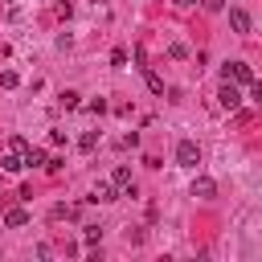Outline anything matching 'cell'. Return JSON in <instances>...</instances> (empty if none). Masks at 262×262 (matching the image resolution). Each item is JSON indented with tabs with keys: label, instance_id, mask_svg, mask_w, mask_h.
<instances>
[{
	"label": "cell",
	"instance_id": "cell-1",
	"mask_svg": "<svg viewBox=\"0 0 262 262\" xmlns=\"http://www.w3.org/2000/svg\"><path fill=\"white\" fill-rule=\"evenodd\" d=\"M176 164H180V168H196V164H201V147H196L192 139H180V143H176Z\"/></svg>",
	"mask_w": 262,
	"mask_h": 262
},
{
	"label": "cell",
	"instance_id": "cell-2",
	"mask_svg": "<svg viewBox=\"0 0 262 262\" xmlns=\"http://www.w3.org/2000/svg\"><path fill=\"white\" fill-rule=\"evenodd\" d=\"M217 102H221L225 111H237V106H242V90H237V82H229V78H225V82H221V90H217Z\"/></svg>",
	"mask_w": 262,
	"mask_h": 262
},
{
	"label": "cell",
	"instance_id": "cell-3",
	"mask_svg": "<svg viewBox=\"0 0 262 262\" xmlns=\"http://www.w3.org/2000/svg\"><path fill=\"white\" fill-rule=\"evenodd\" d=\"M111 184H115V192H119V196H131V192H135L131 168H127V164H119V168H115V176H111Z\"/></svg>",
	"mask_w": 262,
	"mask_h": 262
},
{
	"label": "cell",
	"instance_id": "cell-4",
	"mask_svg": "<svg viewBox=\"0 0 262 262\" xmlns=\"http://www.w3.org/2000/svg\"><path fill=\"white\" fill-rule=\"evenodd\" d=\"M225 78L237 82V86H250V82H254V70H250L246 61H229V66H225Z\"/></svg>",
	"mask_w": 262,
	"mask_h": 262
},
{
	"label": "cell",
	"instance_id": "cell-5",
	"mask_svg": "<svg viewBox=\"0 0 262 262\" xmlns=\"http://www.w3.org/2000/svg\"><path fill=\"white\" fill-rule=\"evenodd\" d=\"M213 192H217V180H213V176H196V180H192V196L213 201Z\"/></svg>",
	"mask_w": 262,
	"mask_h": 262
},
{
	"label": "cell",
	"instance_id": "cell-6",
	"mask_svg": "<svg viewBox=\"0 0 262 262\" xmlns=\"http://www.w3.org/2000/svg\"><path fill=\"white\" fill-rule=\"evenodd\" d=\"M229 25H233V33H250V12L246 8H229Z\"/></svg>",
	"mask_w": 262,
	"mask_h": 262
},
{
	"label": "cell",
	"instance_id": "cell-7",
	"mask_svg": "<svg viewBox=\"0 0 262 262\" xmlns=\"http://www.w3.org/2000/svg\"><path fill=\"white\" fill-rule=\"evenodd\" d=\"M115 196H119V192H115V184H111V180H98V184H94V192H90V201H115Z\"/></svg>",
	"mask_w": 262,
	"mask_h": 262
},
{
	"label": "cell",
	"instance_id": "cell-8",
	"mask_svg": "<svg viewBox=\"0 0 262 262\" xmlns=\"http://www.w3.org/2000/svg\"><path fill=\"white\" fill-rule=\"evenodd\" d=\"M4 225H8V229H20V225H29V213H25V209H8V213H4Z\"/></svg>",
	"mask_w": 262,
	"mask_h": 262
},
{
	"label": "cell",
	"instance_id": "cell-9",
	"mask_svg": "<svg viewBox=\"0 0 262 262\" xmlns=\"http://www.w3.org/2000/svg\"><path fill=\"white\" fill-rule=\"evenodd\" d=\"M143 82H147V90H151V94H164V78H160L156 70H147V66H143Z\"/></svg>",
	"mask_w": 262,
	"mask_h": 262
},
{
	"label": "cell",
	"instance_id": "cell-10",
	"mask_svg": "<svg viewBox=\"0 0 262 262\" xmlns=\"http://www.w3.org/2000/svg\"><path fill=\"white\" fill-rule=\"evenodd\" d=\"M0 168H4V172H20V168H25V160H20L16 151H8V156L0 160Z\"/></svg>",
	"mask_w": 262,
	"mask_h": 262
},
{
	"label": "cell",
	"instance_id": "cell-11",
	"mask_svg": "<svg viewBox=\"0 0 262 262\" xmlns=\"http://www.w3.org/2000/svg\"><path fill=\"white\" fill-rule=\"evenodd\" d=\"M20 160H25V168H37V164H45V151H37V147H29V151H25Z\"/></svg>",
	"mask_w": 262,
	"mask_h": 262
},
{
	"label": "cell",
	"instance_id": "cell-12",
	"mask_svg": "<svg viewBox=\"0 0 262 262\" xmlns=\"http://www.w3.org/2000/svg\"><path fill=\"white\" fill-rule=\"evenodd\" d=\"M78 102H82V94H78V90H61V106H66V111H74Z\"/></svg>",
	"mask_w": 262,
	"mask_h": 262
},
{
	"label": "cell",
	"instance_id": "cell-13",
	"mask_svg": "<svg viewBox=\"0 0 262 262\" xmlns=\"http://www.w3.org/2000/svg\"><path fill=\"white\" fill-rule=\"evenodd\" d=\"M82 242H86V246H98V242H102V229H98V225H86Z\"/></svg>",
	"mask_w": 262,
	"mask_h": 262
},
{
	"label": "cell",
	"instance_id": "cell-14",
	"mask_svg": "<svg viewBox=\"0 0 262 262\" xmlns=\"http://www.w3.org/2000/svg\"><path fill=\"white\" fill-rule=\"evenodd\" d=\"M16 82H20V78H16V70H4V74H0V86H4V90H12Z\"/></svg>",
	"mask_w": 262,
	"mask_h": 262
},
{
	"label": "cell",
	"instance_id": "cell-15",
	"mask_svg": "<svg viewBox=\"0 0 262 262\" xmlns=\"http://www.w3.org/2000/svg\"><path fill=\"white\" fill-rule=\"evenodd\" d=\"M8 151H16V156H25V151H29V143H25L20 135H12V139H8Z\"/></svg>",
	"mask_w": 262,
	"mask_h": 262
},
{
	"label": "cell",
	"instance_id": "cell-16",
	"mask_svg": "<svg viewBox=\"0 0 262 262\" xmlns=\"http://www.w3.org/2000/svg\"><path fill=\"white\" fill-rule=\"evenodd\" d=\"M168 57H172V61H184V57H188V49H184V45H172V49H168Z\"/></svg>",
	"mask_w": 262,
	"mask_h": 262
},
{
	"label": "cell",
	"instance_id": "cell-17",
	"mask_svg": "<svg viewBox=\"0 0 262 262\" xmlns=\"http://www.w3.org/2000/svg\"><path fill=\"white\" fill-rule=\"evenodd\" d=\"M94 143H98V135H94V131H86V135H82V151H94Z\"/></svg>",
	"mask_w": 262,
	"mask_h": 262
},
{
	"label": "cell",
	"instance_id": "cell-18",
	"mask_svg": "<svg viewBox=\"0 0 262 262\" xmlns=\"http://www.w3.org/2000/svg\"><path fill=\"white\" fill-rule=\"evenodd\" d=\"M111 66H127V49H115L111 53Z\"/></svg>",
	"mask_w": 262,
	"mask_h": 262
},
{
	"label": "cell",
	"instance_id": "cell-19",
	"mask_svg": "<svg viewBox=\"0 0 262 262\" xmlns=\"http://www.w3.org/2000/svg\"><path fill=\"white\" fill-rule=\"evenodd\" d=\"M53 12L57 16H70V0H53Z\"/></svg>",
	"mask_w": 262,
	"mask_h": 262
},
{
	"label": "cell",
	"instance_id": "cell-20",
	"mask_svg": "<svg viewBox=\"0 0 262 262\" xmlns=\"http://www.w3.org/2000/svg\"><path fill=\"white\" fill-rule=\"evenodd\" d=\"M205 8L209 12H221V0H205Z\"/></svg>",
	"mask_w": 262,
	"mask_h": 262
},
{
	"label": "cell",
	"instance_id": "cell-21",
	"mask_svg": "<svg viewBox=\"0 0 262 262\" xmlns=\"http://www.w3.org/2000/svg\"><path fill=\"white\" fill-rule=\"evenodd\" d=\"M172 4H176V8H192L196 0H172Z\"/></svg>",
	"mask_w": 262,
	"mask_h": 262
},
{
	"label": "cell",
	"instance_id": "cell-22",
	"mask_svg": "<svg viewBox=\"0 0 262 262\" xmlns=\"http://www.w3.org/2000/svg\"><path fill=\"white\" fill-rule=\"evenodd\" d=\"M90 4H106V0H90Z\"/></svg>",
	"mask_w": 262,
	"mask_h": 262
}]
</instances>
